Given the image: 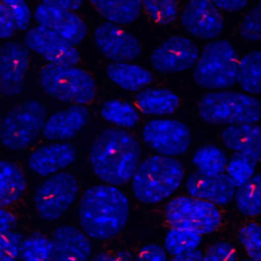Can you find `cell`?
<instances>
[{
    "label": "cell",
    "instance_id": "1",
    "mask_svg": "<svg viewBox=\"0 0 261 261\" xmlns=\"http://www.w3.org/2000/svg\"><path fill=\"white\" fill-rule=\"evenodd\" d=\"M141 149L128 132L110 127L95 139L89 153L91 167L96 176L109 186H121L129 181L139 164Z\"/></svg>",
    "mask_w": 261,
    "mask_h": 261
},
{
    "label": "cell",
    "instance_id": "2",
    "mask_svg": "<svg viewBox=\"0 0 261 261\" xmlns=\"http://www.w3.org/2000/svg\"><path fill=\"white\" fill-rule=\"evenodd\" d=\"M128 201L114 186L97 185L83 195L79 219L84 232L95 240L106 241L118 234L126 224Z\"/></svg>",
    "mask_w": 261,
    "mask_h": 261
},
{
    "label": "cell",
    "instance_id": "3",
    "mask_svg": "<svg viewBox=\"0 0 261 261\" xmlns=\"http://www.w3.org/2000/svg\"><path fill=\"white\" fill-rule=\"evenodd\" d=\"M184 178L181 163L168 156L153 155L141 162L133 176V193L144 204H156L172 195Z\"/></svg>",
    "mask_w": 261,
    "mask_h": 261
},
{
    "label": "cell",
    "instance_id": "4",
    "mask_svg": "<svg viewBox=\"0 0 261 261\" xmlns=\"http://www.w3.org/2000/svg\"><path fill=\"white\" fill-rule=\"evenodd\" d=\"M198 112L201 119L209 124L256 123L261 118V102L248 94L216 91L201 98Z\"/></svg>",
    "mask_w": 261,
    "mask_h": 261
},
{
    "label": "cell",
    "instance_id": "5",
    "mask_svg": "<svg viewBox=\"0 0 261 261\" xmlns=\"http://www.w3.org/2000/svg\"><path fill=\"white\" fill-rule=\"evenodd\" d=\"M239 56L226 40L208 43L194 69L196 84L208 90H223L237 83Z\"/></svg>",
    "mask_w": 261,
    "mask_h": 261
},
{
    "label": "cell",
    "instance_id": "6",
    "mask_svg": "<svg viewBox=\"0 0 261 261\" xmlns=\"http://www.w3.org/2000/svg\"><path fill=\"white\" fill-rule=\"evenodd\" d=\"M39 83L49 96L74 105L90 103L96 94L91 74L74 66L48 63L40 71Z\"/></svg>",
    "mask_w": 261,
    "mask_h": 261
},
{
    "label": "cell",
    "instance_id": "7",
    "mask_svg": "<svg viewBox=\"0 0 261 261\" xmlns=\"http://www.w3.org/2000/svg\"><path fill=\"white\" fill-rule=\"evenodd\" d=\"M45 121L46 109L40 101H23L9 110L3 119L0 141L9 150H22L37 139Z\"/></svg>",
    "mask_w": 261,
    "mask_h": 261
},
{
    "label": "cell",
    "instance_id": "8",
    "mask_svg": "<svg viewBox=\"0 0 261 261\" xmlns=\"http://www.w3.org/2000/svg\"><path fill=\"white\" fill-rule=\"evenodd\" d=\"M165 219L171 228L185 229L199 236L215 231L221 215L215 205L191 196H180L168 202Z\"/></svg>",
    "mask_w": 261,
    "mask_h": 261
},
{
    "label": "cell",
    "instance_id": "9",
    "mask_svg": "<svg viewBox=\"0 0 261 261\" xmlns=\"http://www.w3.org/2000/svg\"><path fill=\"white\" fill-rule=\"evenodd\" d=\"M79 192L75 177L57 172L45 179L36 190L34 203L38 215L47 221L59 218L73 203Z\"/></svg>",
    "mask_w": 261,
    "mask_h": 261
},
{
    "label": "cell",
    "instance_id": "10",
    "mask_svg": "<svg viewBox=\"0 0 261 261\" xmlns=\"http://www.w3.org/2000/svg\"><path fill=\"white\" fill-rule=\"evenodd\" d=\"M142 135L152 150L168 157L184 154L191 144L190 129L174 119H151L145 124Z\"/></svg>",
    "mask_w": 261,
    "mask_h": 261
},
{
    "label": "cell",
    "instance_id": "11",
    "mask_svg": "<svg viewBox=\"0 0 261 261\" xmlns=\"http://www.w3.org/2000/svg\"><path fill=\"white\" fill-rule=\"evenodd\" d=\"M199 49L190 39L171 36L157 46L151 53L150 62L160 73H175L196 65Z\"/></svg>",
    "mask_w": 261,
    "mask_h": 261
},
{
    "label": "cell",
    "instance_id": "12",
    "mask_svg": "<svg viewBox=\"0 0 261 261\" xmlns=\"http://www.w3.org/2000/svg\"><path fill=\"white\" fill-rule=\"evenodd\" d=\"M24 45L50 64L74 66L80 61V52L63 38L40 25L30 29L24 36Z\"/></svg>",
    "mask_w": 261,
    "mask_h": 261
},
{
    "label": "cell",
    "instance_id": "13",
    "mask_svg": "<svg viewBox=\"0 0 261 261\" xmlns=\"http://www.w3.org/2000/svg\"><path fill=\"white\" fill-rule=\"evenodd\" d=\"M30 53L25 45L9 41L0 46V94L18 95L24 86Z\"/></svg>",
    "mask_w": 261,
    "mask_h": 261
},
{
    "label": "cell",
    "instance_id": "14",
    "mask_svg": "<svg viewBox=\"0 0 261 261\" xmlns=\"http://www.w3.org/2000/svg\"><path fill=\"white\" fill-rule=\"evenodd\" d=\"M38 25L47 29L72 45L81 43L88 33L85 21L72 10L41 3L34 11Z\"/></svg>",
    "mask_w": 261,
    "mask_h": 261
},
{
    "label": "cell",
    "instance_id": "15",
    "mask_svg": "<svg viewBox=\"0 0 261 261\" xmlns=\"http://www.w3.org/2000/svg\"><path fill=\"white\" fill-rule=\"evenodd\" d=\"M94 40L99 51L114 62L135 60L141 53L138 39L118 24L105 22L94 33Z\"/></svg>",
    "mask_w": 261,
    "mask_h": 261
},
{
    "label": "cell",
    "instance_id": "16",
    "mask_svg": "<svg viewBox=\"0 0 261 261\" xmlns=\"http://www.w3.org/2000/svg\"><path fill=\"white\" fill-rule=\"evenodd\" d=\"M180 22L190 35L202 40L216 38L224 27L221 13L209 0H189L181 12Z\"/></svg>",
    "mask_w": 261,
    "mask_h": 261
},
{
    "label": "cell",
    "instance_id": "17",
    "mask_svg": "<svg viewBox=\"0 0 261 261\" xmlns=\"http://www.w3.org/2000/svg\"><path fill=\"white\" fill-rule=\"evenodd\" d=\"M186 189L191 197L207 201L213 205L228 204L236 192V186L227 174L206 175L198 171L188 177Z\"/></svg>",
    "mask_w": 261,
    "mask_h": 261
},
{
    "label": "cell",
    "instance_id": "18",
    "mask_svg": "<svg viewBox=\"0 0 261 261\" xmlns=\"http://www.w3.org/2000/svg\"><path fill=\"white\" fill-rule=\"evenodd\" d=\"M76 157L74 147L68 143H52L33 151L28 158L29 168L41 176H50L69 166Z\"/></svg>",
    "mask_w": 261,
    "mask_h": 261
},
{
    "label": "cell",
    "instance_id": "19",
    "mask_svg": "<svg viewBox=\"0 0 261 261\" xmlns=\"http://www.w3.org/2000/svg\"><path fill=\"white\" fill-rule=\"evenodd\" d=\"M53 261H89L92 253L88 236L71 225L57 227L51 239Z\"/></svg>",
    "mask_w": 261,
    "mask_h": 261
},
{
    "label": "cell",
    "instance_id": "20",
    "mask_svg": "<svg viewBox=\"0 0 261 261\" xmlns=\"http://www.w3.org/2000/svg\"><path fill=\"white\" fill-rule=\"evenodd\" d=\"M89 110L83 105H72L54 112L44 123L42 134L49 141H66L74 137L87 123Z\"/></svg>",
    "mask_w": 261,
    "mask_h": 261
},
{
    "label": "cell",
    "instance_id": "21",
    "mask_svg": "<svg viewBox=\"0 0 261 261\" xmlns=\"http://www.w3.org/2000/svg\"><path fill=\"white\" fill-rule=\"evenodd\" d=\"M225 147L233 153L261 162V126L255 123L229 125L221 133Z\"/></svg>",
    "mask_w": 261,
    "mask_h": 261
},
{
    "label": "cell",
    "instance_id": "22",
    "mask_svg": "<svg viewBox=\"0 0 261 261\" xmlns=\"http://www.w3.org/2000/svg\"><path fill=\"white\" fill-rule=\"evenodd\" d=\"M135 102L141 112L155 116L169 115L179 105L178 97L164 88L143 89L136 95Z\"/></svg>",
    "mask_w": 261,
    "mask_h": 261
},
{
    "label": "cell",
    "instance_id": "23",
    "mask_svg": "<svg viewBox=\"0 0 261 261\" xmlns=\"http://www.w3.org/2000/svg\"><path fill=\"white\" fill-rule=\"evenodd\" d=\"M106 74L115 85L129 92L141 91L153 82V75L149 70L127 62L110 63L106 68Z\"/></svg>",
    "mask_w": 261,
    "mask_h": 261
},
{
    "label": "cell",
    "instance_id": "24",
    "mask_svg": "<svg viewBox=\"0 0 261 261\" xmlns=\"http://www.w3.org/2000/svg\"><path fill=\"white\" fill-rule=\"evenodd\" d=\"M95 9L108 22L114 24H129L142 11L140 0H90Z\"/></svg>",
    "mask_w": 261,
    "mask_h": 261
},
{
    "label": "cell",
    "instance_id": "25",
    "mask_svg": "<svg viewBox=\"0 0 261 261\" xmlns=\"http://www.w3.org/2000/svg\"><path fill=\"white\" fill-rule=\"evenodd\" d=\"M25 190V177L12 162L0 160V208L16 202Z\"/></svg>",
    "mask_w": 261,
    "mask_h": 261
},
{
    "label": "cell",
    "instance_id": "26",
    "mask_svg": "<svg viewBox=\"0 0 261 261\" xmlns=\"http://www.w3.org/2000/svg\"><path fill=\"white\" fill-rule=\"evenodd\" d=\"M237 82L248 94H261V50L252 51L239 60Z\"/></svg>",
    "mask_w": 261,
    "mask_h": 261
},
{
    "label": "cell",
    "instance_id": "27",
    "mask_svg": "<svg viewBox=\"0 0 261 261\" xmlns=\"http://www.w3.org/2000/svg\"><path fill=\"white\" fill-rule=\"evenodd\" d=\"M237 209L245 216L261 215V173L238 187L234 192Z\"/></svg>",
    "mask_w": 261,
    "mask_h": 261
},
{
    "label": "cell",
    "instance_id": "28",
    "mask_svg": "<svg viewBox=\"0 0 261 261\" xmlns=\"http://www.w3.org/2000/svg\"><path fill=\"white\" fill-rule=\"evenodd\" d=\"M193 163L198 172L206 175H216L224 173L227 164V158L219 148L207 145L199 148L193 158Z\"/></svg>",
    "mask_w": 261,
    "mask_h": 261
},
{
    "label": "cell",
    "instance_id": "29",
    "mask_svg": "<svg viewBox=\"0 0 261 261\" xmlns=\"http://www.w3.org/2000/svg\"><path fill=\"white\" fill-rule=\"evenodd\" d=\"M101 116L108 122L130 128L139 121V113L135 106L120 100H109L104 102L100 109Z\"/></svg>",
    "mask_w": 261,
    "mask_h": 261
},
{
    "label": "cell",
    "instance_id": "30",
    "mask_svg": "<svg viewBox=\"0 0 261 261\" xmlns=\"http://www.w3.org/2000/svg\"><path fill=\"white\" fill-rule=\"evenodd\" d=\"M18 261H53L51 240L40 232H33L23 239Z\"/></svg>",
    "mask_w": 261,
    "mask_h": 261
},
{
    "label": "cell",
    "instance_id": "31",
    "mask_svg": "<svg viewBox=\"0 0 261 261\" xmlns=\"http://www.w3.org/2000/svg\"><path fill=\"white\" fill-rule=\"evenodd\" d=\"M202 238L192 231L177 228H170L164 239V251L170 256L197 250Z\"/></svg>",
    "mask_w": 261,
    "mask_h": 261
},
{
    "label": "cell",
    "instance_id": "32",
    "mask_svg": "<svg viewBox=\"0 0 261 261\" xmlns=\"http://www.w3.org/2000/svg\"><path fill=\"white\" fill-rule=\"evenodd\" d=\"M148 16L156 23H172L178 15L177 0H140Z\"/></svg>",
    "mask_w": 261,
    "mask_h": 261
},
{
    "label": "cell",
    "instance_id": "33",
    "mask_svg": "<svg viewBox=\"0 0 261 261\" xmlns=\"http://www.w3.org/2000/svg\"><path fill=\"white\" fill-rule=\"evenodd\" d=\"M257 162L242 154L233 153L226 164V174L230 177L236 188L242 186L254 175Z\"/></svg>",
    "mask_w": 261,
    "mask_h": 261
},
{
    "label": "cell",
    "instance_id": "34",
    "mask_svg": "<svg viewBox=\"0 0 261 261\" xmlns=\"http://www.w3.org/2000/svg\"><path fill=\"white\" fill-rule=\"evenodd\" d=\"M238 238L245 248L249 259L261 261V226L254 222L247 223L239 230Z\"/></svg>",
    "mask_w": 261,
    "mask_h": 261
},
{
    "label": "cell",
    "instance_id": "35",
    "mask_svg": "<svg viewBox=\"0 0 261 261\" xmlns=\"http://www.w3.org/2000/svg\"><path fill=\"white\" fill-rule=\"evenodd\" d=\"M240 36L250 42H261V0L244 17L239 27Z\"/></svg>",
    "mask_w": 261,
    "mask_h": 261
},
{
    "label": "cell",
    "instance_id": "36",
    "mask_svg": "<svg viewBox=\"0 0 261 261\" xmlns=\"http://www.w3.org/2000/svg\"><path fill=\"white\" fill-rule=\"evenodd\" d=\"M19 31H25L31 22V10L25 0H0Z\"/></svg>",
    "mask_w": 261,
    "mask_h": 261
},
{
    "label": "cell",
    "instance_id": "37",
    "mask_svg": "<svg viewBox=\"0 0 261 261\" xmlns=\"http://www.w3.org/2000/svg\"><path fill=\"white\" fill-rule=\"evenodd\" d=\"M22 241L19 232L9 231L0 234V261H17Z\"/></svg>",
    "mask_w": 261,
    "mask_h": 261
},
{
    "label": "cell",
    "instance_id": "38",
    "mask_svg": "<svg viewBox=\"0 0 261 261\" xmlns=\"http://www.w3.org/2000/svg\"><path fill=\"white\" fill-rule=\"evenodd\" d=\"M202 261H237V252L231 244L217 242L207 249Z\"/></svg>",
    "mask_w": 261,
    "mask_h": 261
},
{
    "label": "cell",
    "instance_id": "39",
    "mask_svg": "<svg viewBox=\"0 0 261 261\" xmlns=\"http://www.w3.org/2000/svg\"><path fill=\"white\" fill-rule=\"evenodd\" d=\"M134 261H166V252L157 244H148L139 251Z\"/></svg>",
    "mask_w": 261,
    "mask_h": 261
},
{
    "label": "cell",
    "instance_id": "40",
    "mask_svg": "<svg viewBox=\"0 0 261 261\" xmlns=\"http://www.w3.org/2000/svg\"><path fill=\"white\" fill-rule=\"evenodd\" d=\"M16 30L12 17L0 1V39H8L12 37Z\"/></svg>",
    "mask_w": 261,
    "mask_h": 261
},
{
    "label": "cell",
    "instance_id": "41",
    "mask_svg": "<svg viewBox=\"0 0 261 261\" xmlns=\"http://www.w3.org/2000/svg\"><path fill=\"white\" fill-rule=\"evenodd\" d=\"M92 261H134L128 251H103L97 254Z\"/></svg>",
    "mask_w": 261,
    "mask_h": 261
},
{
    "label": "cell",
    "instance_id": "42",
    "mask_svg": "<svg viewBox=\"0 0 261 261\" xmlns=\"http://www.w3.org/2000/svg\"><path fill=\"white\" fill-rule=\"evenodd\" d=\"M216 8L226 12H238L248 4L249 0H209Z\"/></svg>",
    "mask_w": 261,
    "mask_h": 261
},
{
    "label": "cell",
    "instance_id": "43",
    "mask_svg": "<svg viewBox=\"0 0 261 261\" xmlns=\"http://www.w3.org/2000/svg\"><path fill=\"white\" fill-rule=\"evenodd\" d=\"M17 219L15 215L4 208H0V234L11 231L15 227Z\"/></svg>",
    "mask_w": 261,
    "mask_h": 261
},
{
    "label": "cell",
    "instance_id": "44",
    "mask_svg": "<svg viewBox=\"0 0 261 261\" xmlns=\"http://www.w3.org/2000/svg\"><path fill=\"white\" fill-rule=\"evenodd\" d=\"M44 4L62 7L68 10H76L80 8L84 0H40Z\"/></svg>",
    "mask_w": 261,
    "mask_h": 261
},
{
    "label": "cell",
    "instance_id": "45",
    "mask_svg": "<svg viewBox=\"0 0 261 261\" xmlns=\"http://www.w3.org/2000/svg\"><path fill=\"white\" fill-rule=\"evenodd\" d=\"M202 259H203V253L197 249L191 252L173 256L170 260H166V261H202Z\"/></svg>",
    "mask_w": 261,
    "mask_h": 261
},
{
    "label": "cell",
    "instance_id": "46",
    "mask_svg": "<svg viewBox=\"0 0 261 261\" xmlns=\"http://www.w3.org/2000/svg\"><path fill=\"white\" fill-rule=\"evenodd\" d=\"M241 261H252V260H250V259H242Z\"/></svg>",
    "mask_w": 261,
    "mask_h": 261
},
{
    "label": "cell",
    "instance_id": "47",
    "mask_svg": "<svg viewBox=\"0 0 261 261\" xmlns=\"http://www.w3.org/2000/svg\"><path fill=\"white\" fill-rule=\"evenodd\" d=\"M1 125H2V119H1V116H0V128H1Z\"/></svg>",
    "mask_w": 261,
    "mask_h": 261
}]
</instances>
